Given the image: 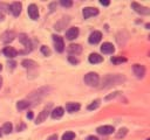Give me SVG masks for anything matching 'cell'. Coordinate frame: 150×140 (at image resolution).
Returning a JSON list of instances; mask_svg holds the SVG:
<instances>
[{
  "label": "cell",
  "mask_w": 150,
  "mask_h": 140,
  "mask_svg": "<svg viewBox=\"0 0 150 140\" xmlns=\"http://www.w3.org/2000/svg\"><path fill=\"white\" fill-rule=\"evenodd\" d=\"M1 85H3V78H1V76H0V89H1Z\"/></svg>",
  "instance_id": "cell-40"
},
{
  "label": "cell",
  "mask_w": 150,
  "mask_h": 140,
  "mask_svg": "<svg viewBox=\"0 0 150 140\" xmlns=\"http://www.w3.org/2000/svg\"><path fill=\"white\" fill-rule=\"evenodd\" d=\"M112 132H114V127L109 126V125L100 126L98 129H97V133L98 134H102V135H108V134H111Z\"/></svg>",
  "instance_id": "cell-9"
},
{
  "label": "cell",
  "mask_w": 150,
  "mask_h": 140,
  "mask_svg": "<svg viewBox=\"0 0 150 140\" xmlns=\"http://www.w3.org/2000/svg\"><path fill=\"white\" fill-rule=\"evenodd\" d=\"M79 35V28L76 27H72L69 28L67 32H66V37L68 40H74V39H76Z\"/></svg>",
  "instance_id": "cell-13"
},
{
  "label": "cell",
  "mask_w": 150,
  "mask_h": 140,
  "mask_svg": "<svg viewBox=\"0 0 150 140\" xmlns=\"http://www.w3.org/2000/svg\"><path fill=\"white\" fill-rule=\"evenodd\" d=\"M126 134H127V129H121L120 132L117 133V138H122V137H124Z\"/></svg>",
  "instance_id": "cell-31"
},
{
  "label": "cell",
  "mask_w": 150,
  "mask_h": 140,
  "mask_svg": "<svg viewBox=\"0 0 150 140\" xmlns=\"http://www.w3.org/2000/svg\"><path fill=\"white\" fill-rule=\"evenodd\" d=\"M69 22V18H64L60 22H58L56 25H55V29L56 31H61V29H64V27H65V25L66 23H68Z\"/></svg>",
  "instance_id": "cell-23"
},
{
  "label": "cell",
  "mask_w": 150,
  "mask_h": 140,
  "mask_svg": "<svg viewBox=\"0 0 150 140\" xmlns=\"http://www.w3.org/2000/svg\"><path fill=\"white\" fill-rule=\"evenodd\" d=\"M68 61H69L70 63H73V64H78V63H79V60L75 58V57H73V56H68Z\"/></svg>",
  "instance_id": "cell-32"
},
{
  "label": "cell",
  "mask_w": 150,
  "mask_h": 140,
  "mask_svg": "<svg viewBox=\"0 0 150 140\" xmlns=\"http://www.w3.org/2000/svg\"><path fill=\"white\" fill-rule=\"evenodd\" d=\"M80 104L79 103H68L66 105V109L68 112H75V111H79L80 110Z\"/></svg>",
  "instance_id": "cell-21"
},
{
  "label": "cell",
  "mask_w": 150,
  "mask_h": 140,
  "mask_svg": "<svg viewBox=\"0 0 150 140\" xmlns=\"http://www.w3.org/2000/svg\"><path fill=\"white\" fill-rule=\"evenodd\" d=\"M98 14V9L94 7H86L83 9V18L84 19H89L92 17H95Z\"/></svg>",
  "instance_id": "cell-7"
},
{
  "label": "cell",
  "mask_w": 150,
  "mask_h": 140,
  "mask_svg": "<svg viewBox=\"0 0 150 140\" xmlns=\"http://www.w3.org/2000/svg\"><path fill=\"white\" fill-rule=\"evenodd\" d=\"M53 41H54V46L56 52L62 53L65 50V43H64V39L59 35H53Z\"/></svg>",
  "instance_id": "cell-4"
},
{
  "label": "cell",
  "mask_w": 150,
  "mask_h": 140,
  "mask_svg": "<svg viewBox=\"0 0 150 140\" xmlns=\"http://www.w3.org/2000/svg\"><path fill=\"white\" fill-rule=\"evenodd\" d=\"M4 54H5V56H7L9 58H14L18 55V52L14 48H12V47H6L4 49Z\"/></svg>",
  "instance_id": "cell-17"
},
{
  "label": "cell",
  "mask_w": 150,
  "mask_h": 140,
  "mask_svg": "<svg viewBox=\"0 0 150 140\" xmlns=\"http://www.w3.org/2000/svg\"><path fill=\"white\" fill-rule=\"evenodd\" d=\"M41 53H42L45 56H49V55H51V50H49L46 46H42V47H41Z\"/></svg>",
  "instance_id": "cell-29"
},
{
  "label": "cell",
  "mask_w": 150,
  "mask_h": 140,
  "mask_svg": "<svg viewBox=\"0 0 150 140\" xmlns=\"http://www.w3.org/2000/svg\"><path fill=\"white\" fill-rule=\"evenodd\" d=\"M86 140H98L96 137H94V135H90V137H88V138H87Z\"/></svg>",
  "instance_id": "cell-35"
},
{
  "label": "cell",
  "mask_w": 150,
  "mask_h": 140,
  "mask_svg": "<svg viewBox=\"0 0 150 140\" xmlns=\"http://www.w3.org/2000/svg\"><path fill=\"white\" fill-rule=\"evenodd\" d=\"M126 61L127 58H124V57H112L111 58V63H114V64H120V63H123Z\"/></svg>",
  "instance_id": "cell-26"
},
{
  "label": "cell",
  "mask_w": 150,
  "mask_h": 140,
  "mask_svg": "<svg viewBox=\"0 0 150 140\" xmlns=\"http://www.w3.org/2000/svg\"><path fill=\"white\" fill-rule=\"evenodd\" d=\"M48 90H49L48 88H40V89H38L36 91L32 92V94L29 95V97H28V98H29L31 100H34V102H36V100H40L42 97H45V96L47 95Z\"/></svg>",
  "instance_id": "cell-3"
},
{
  "label": "cell",
  "mask_w": 150,
  "mask_h": 140,
  "mask_svg": "<svg viewBox=\"0 0 150 140\" xmlns=\"http://www.w3.org/2000/svg\"><path fill=\"white\" fill-rule=\"evenodd\" d=\"M75 138V133L74 132H66L62 135V140H74Z\"/></svg>",
  "instance_id": "cell-25"
},
{
  "label": "cell",
  "mask_w": 150,
  "mask_h": 140,
  "mask_svg": "<svg viewBox=\"0 0 150 140\" xmlns=\"http://www.w3.org/2000/svg\"><path fill=\"white\" fill-rule=\"evenodd\" d=\"M100 82V77L96 72H89L84 76V83L88 84L89 86H97Z\"/></svg>",
  "instance_id": "cell-2"
},
{
  "label": "cell",
  "mask_w": 150,
  "mask_h": 140,
  "mask_svg": "<svg viewBox=\"0 0 150 140\" xmlns=\"http://www.w3.org/2000/svg\"><path fill=\"white\" fill-rule=\"evenodd\" d=\"M28 15H29L31 19H33V20H36L38 18H39V11H38L36 5L32 4V5L28 6Z\"/></svg>",
  "instance_id": "cell-11"
},
{
  "label": "cell",
  "mask_w": 150,
  "mask_h": 140,
  "mask_svg": "<svg viewBox=\"0 0 150 140\" xmlns=\"http://www.w3.org/2000/svg\"><path fill=\"white\" fill-rule=\"evenodd\" d=\"M120 94H121V92H115V94H112V95H110V96H107V97H106V99L108 100V99H110V98H114V97H116V96H117V95H120Z\"/></svg>",
  "instance_id": "cell-33"
},
{
  "label": "cell",
  "mask_w": 150,
  "mask_h": 140,
  "mask_svg": "<svg viewBox=\"0 0 150 140\" xmlns=\"http://www.w3.org/2000/svg\"><path fill=\"white\" fill-rule=\"evenodd\" d=\"M1 69H3V66H1V64H0V70H1Z\"/></svg>",
  "instance_id": "cell-42"
},
{
  "label": "cell",
  "mask_w": 150,
  "mask_h": 140,
  "mask_svg": "<svg viewBox=\"0 0 150 140\" xmlns=\"http://www.w3.org/2000/svg\"><path fill=\"white\" fill-rule=\"evenodd\" d=\"M101 39H102L101 32L95 31V32H93V33L89 35L88 41H89V43H92V44H96V43H98L100 41H101Z\"/></svg>",
  "instance_id": "cell-8"
},
{
  "label": "cell",
  "mask_w": 150,
  "mask_h": 140,
  "mask_svg": "<svg viewBox=\"0 0 150 140\" xmlns=\"http://www.w3.org/2000/svg\"><path fill=\"white\" fill-rule=\"evenodd\" d=\"M3 131H4L6 134H9V133L12 132V124H11V123H6V124L4 125Z\"/></svg>",
  "instance_id": "cell-27"
},
{
  "label": "cell",
  "mask_w": 150,
  "mask_h": 140,
  "mask_svg": "<svg viewBox=\"0 0 150 140\" xmlns=\"http://www.w3.org/2000/svg\"><path fill=\"white\" fill-rule=\"evenodd\" d=\"M47 140H58V135L56 134H53V135H51Z\"/></svg>",
  "instance_id": "cell-34"
},
{
  "label": "cell",
  "mask_w": 150,
  "mask_h": 140,
  "mask_svg": "<svg viewBox=\"0 0 150 140\" xmlns=\"http://www.w3.org/2000/svg\"><path fill=\"white\" fill-rule=\"evenodd\" d=\"M14 37H15V33L14 32H6V33H4V35H3V41L5 42V43H8V42H12L14 40Z\"/></svg>",
  "instance_id": "cell-18"
},
{
  "label": "cell",
  "mask_w": 150,
  "mask_h": 140,
  "mask_svg": "<svg viewBox=\"0 0 150 140\" xmlns=\"http://www.w3.org/2000/svg\"><path fill=\"white\" fill-rule=\"evenodd\" d=\"M101 52L103 54H112L115 52V48L110 42H104L102 46H101Z\"/></svg>",
  "instance_id": "cell-14"
},
{
  "label": "cell",
  "mask_w": 150,
  "mask_h": 140,
  "mask_svg": "<svg viewBox=\"0 0 150 140\" xmlns=\"http://www.w3.org/2000/svg\"><path fill=\"white\" fill-rule=\"evenodd\" d=\"M149 40H150V35H149Z\"/></svg>",
  "instance_id": "cell-44"
},
{
  "label": "cell",
  "mask_w": 150,
  "mask_h": 140,
  "mask_svg": "<svg viewBox=\"0 0 150 140\" xmlns=\"http://www.w3.org/2000/svg\"><path fill=\"white\" fill-rule=\"evenodd\" d=\"M103 61V57L101 55H98V54H90L89 55V62L92 63V64H96V63H101Z\"/></svg>",
  "instance_id": "cell-19"
},
{
  "label": "cell",
  "mask_w": 150,
  "mask_h": 140,
  "mask_svg": "<svg viewBox=\"0 0 150 140\" xmlns=\"http://www.w3.org/2000/svg\"><path fill=\"white\" fill-rule=\"evenodd\" d=\"M0 137H1V130H0Z\"/></svg>",
  "instance_id": "cell-43"
},
{
  "label": "cell",
  "mask_w": 150,
  "mask_h": 140,
  "mask_svg": "<svg viewBox=\"0 0 150 140\" xmlns=\"http://www.w3.org/2000/svg\"><path fill=\"white\" fill-rule=\"evenodd\" d=\"M22 66L25 68H27V69H33V68L36 67V63L34 61H32V60H25L22 62Z\"/></svg>",
  "instance_id": "cell-24"
},
{
  "label": "cell",
  "mask_w": 150,
  "mask_h": 140,
  "mask_svg": "<svg viewBox=\"0 0 150 140\" xmlns=\"http://www.w3.org/2000/svg\"><path fill=\"white\" fill-rule=\"evenodd\" d=\"M145 27H147L148 29H150V23H147V25H145Z\"/></svg>",
  "instance_id": "cell-41"
},
{
  "label": "cell",
  "mask_w": 150,
  "mask_h": 140,
  "mask_svg": "<svg viewBox=\"0 0 150 140\" xmlns=\"http://www.w3.org/2000/svg\"><path fill=\"white\" fill-rule=\"evenodd\" d=\"M55 5H56L55 3H53V4L51 5V12H53V11H54V7H55Z\"/></svg>",
  "instance_id": "cell-39"
},
{
  "label": "cell",
  "mask_w": 150,
  "mask_h": 140,
  "mask_svg": "<svg viewBox=\"0 0 150 140\" xmlns=\"http://www.w3.org/2000/svg\"><path fill=\"white\" fill-rule=\"evenodd\" d=\"M124 82V77L121 75H107L102 81L101 88H109L111 85H116Z\"/></svg>",
  "instance_id": "cell-1"
},
{
  "label": "cell",
  "mask_w": 150,
  "mask_h": 140,
  "mask_svg": "<svg viewBox=\"0 0 150 140\" xmlns=\"http://www.w3.org/2000/svg\"><path fill=\"white\" fill-rule=\"evenodd\" d=\"M98 105H100V100L97 99V100H95V102H93V103L90 104V105H88V110H95V109H97L98 107Z\"/></svg>",
  "instance_id": "cell-28"
},
{
  "label": "cell",
  "mask_w": 150,
  "mask_h": 140,
  "mask_svg": "<svg viewBox=\"0 0 150 140\" xmlns=\"http://www.w3.org/2000/svg\"><path fill=\"white\" fill-rule=\"evenodd\" d=\"M19 40H20V42L27 48V52H29V50H32V42H31V40L27 37V35L26 34H21L20 36H19Z\"/></svg>",
  "instance_id": "cell-12"
},
{
  "label": "cell",
  "mask_w": 150,
  "mask_h": 140,
  "mask_svg": "<svg viewBox=\"0 0 150 140\" xmlns=\"http://www.w3.org/2000/svg\"><path fill=\"white\" fill-rule=\"evenodd\" d=\"M133 71L139 78H142L144 76V74H145V68L143 66H141V64H134Z\"/></svg>",
  "instance_id": "cell-10"
},
{
  "label": "cell",
  "mask_w": 150,
  "mask_h": 140,
  "mask_svg": "<svg viewBox=\"0 0 150 140\" xmlns=\"http://www.w3.org/2000/svg\"><path fill=\"white\" fill-rule=\"evenodd\" d=\"M51 104H49L47 107H45L41 112H40V114L38 116V118H36V124H41L42 121H45L46 119H47V117H48V114H49V112H51Z\"/></svg>",
  "instance_id": "cell-6"
},
{
  "label": "cell",
  "mask_w": 150,
  "mask_h": 140,
  "mask_svg": "<svg viewBox=\"0 0 150 140\" xmlns=\"http://www.w3.org/2000/svg\"><path fill=\"white\" fill-rule=\"evenodd\" d=\"M147 140H150V138H149V139H147Z\"/></svg>",
  "instance_id": "cell-45"
},
{
  "label": "cell",
  "mask_w": 150,
  "mask_h": 140,
  "mask_svg": "<svg viewBox=\"0 0 150 140\" xmlns=\"http://www.w3.org/2000/svg\"><path fill=\"white\" fill-rule=\"evenodd\" d=\"M11 12L12 14H13L14 17H19V14L21 13V4L20 3H13L11 5Z\"/></svg>",
  "instance_id": "cell-15"
},
{
  "label": "cell",
  "mask_w": 150,
  "mask_h": 140,
  "mask_svg": "<svg viewBox=\"0 0 150 140\" xmlns=\"http://www.w3.org/2000/svg\"><path fill=\"white\" fill-rule=\"evenodd\" d=\"M27 118H28V119H32V118H33V112H28V113H27Z\"/></svg>",
  "instance_id": "cell-37"
},
{
  "label": "cell",
  "mask_w": 150,
  "mask_h": 140,
  "mask_svg": "<svg viewBox=\"0 0 150 140\" xmlns=\"http://www.w3.org/2000/svg\"><path fill=\"white\" fill-rule=\"evenodd\" d=\"M64 113H65L64 109L59 106V107H55V109L51 112V116H52L53 119H59V118H61L62 116H64Z\"/></svg>",
  "instance_id": "cell-16"
},
{
  "label": "cell",
  "mask_w": 150,
  "mask_h": 140,
  "mask_svg": "<svg viewBox=\"0 0 150 140\" xmlns=\"http://www.w3.org/2000/svg\"><path fill=\"white\" fill-rule=\"evenodd\" d=\"M68 52H69L70 54H80V53L82 52V48H81V46H79V44H70V46L68 47Z\"/></svg>",
  "instance_id": "cell-20"
},
{
  "label": "cell",
  "mask_w": 150,
  "mask_h": 140,
  "mask_svg": "<svg viewBox=\"0 0 150 140\" xmlns=\"http://www.w3.org/2000/svg\"><path fill=\"white\" fill-rule=\"evenodd\" d=\"M131 7L135 9L136 13H139L141 15H149L150 14V9L148 7H144L140 4H137V3H133L131 4Z\"/></svg>",
  "instance_id": "cell-5"
},
{
  "label": "cell",
  "mask_w": 150,
  "mask_h": 140,
  "mask_svg": "<svg viewBox=\"0 0 150 140\" xmlns=\"http://www.w3.org/2000/svg\"><path fill=\"white\" fill-rule=\"evenodd\" d=\"M101 5H103V6H108V5H109V1H103V0H102V1H101Z\"/></svg>",
  "instance_id": "cell-38"
},
{
  "label": "cell",
  "mask_w": 150,
  "mask_h": 140,
  "mask_svg": "<svg viewBox=\"0 0 150 140\" xmlns=\"http://www.w3.org/2000/svg\"><path fill=\"white\" fill-rule=\"evenodd\" d=\"M29 106H31V102H28V100H20L17 104L18 110H25V109H27Z\"/></svg>",
  "instance_id": "cell-22"
},
{
  "label": "cell",
  "mask_w": 150,
  "mask_h": 140,
  "mask_svg": "<svg viewBox=\"0 0 150 140\" xmlns=\"http://www.w3.org/2000/svg\"><path fill=\"white\" fill-rule=\"evenodd\" d=\"M8 66L11 68H15V62H8Z\"/></svg>",
  "instance_id": "cell-36"
},
{
  "label": "cell",
  "mask_w": 150,
  "mask_h": 140,
  "mask_svg": "<svg viewBox=\"0 0 150 140\" xmlns=\"http://www.w3.org/2000/svg\"><path fill=\"white\" fill-rule=\"evenodd\" d=\"M60 4L64 6V7H70V6L73 5V3L70 1V0H61Z\"/></svg>",
  "instance_id": "cell-30"
}]
</instances>
